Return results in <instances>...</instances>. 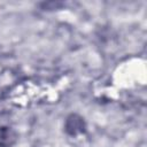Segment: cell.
Segmentation results:
<instances>
[{
  "instance_id": "6da1fadb",
  "label": "cell",
  "mask_w": 147,
  "mask_h": 147,
  "mask_svg": "<svg viewBox=\"0 0 147 147\" xmlns=\"http://www.w3.org/2000/svg\"><path fill=\"white\" fill-rule=\"evenodd\" d=\"M65 131L71 134V136H75V134H78V133H82L85 131V123L83 121V118L76 114H71L68 118H67V122H65Z\"/></svg>"
},
{
  "instance_id": "7a4b0ae2",
  "label": "cell",
  "mask_w": 147,
  "mask_h": 147,
  "mask_svg": "<svg viewBox=\"0 0 147 147\" xmlns=\"http://www.w3.org/2000/svg\"><path fill=\"white\" fill-rule=\"evenodd\" d=\"M16 140V134L10 127H0V147H9Z\"/></svg>"
}]
</instances>
